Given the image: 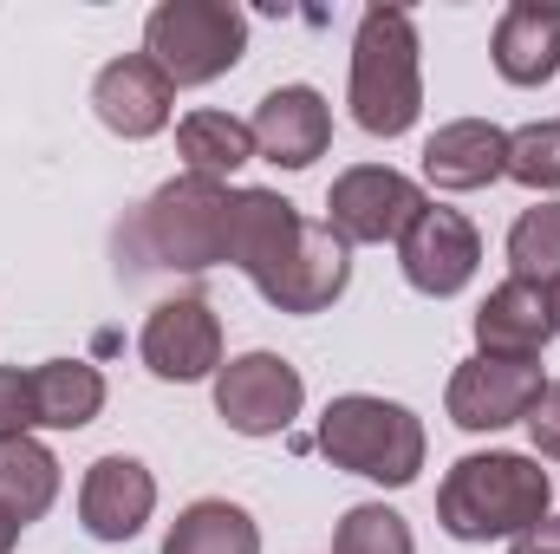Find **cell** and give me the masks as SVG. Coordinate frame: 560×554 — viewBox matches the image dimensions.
Instances as JSON below:
<instances>
[{
  "label": "cell",
  "mask_w": 560,
  "mask_h": 554,
  "mask_svg": "<svg viewBox=\"0 0 560 554\" xmlns=\"http://www.w3.org/2000/svg\"><path fill=\"white\" fill-rule=\"evenodd\" d=\"M13 542H20V522H13V516L0 509V554H13Z\"/></svg>",
  "instance_id": "f1b7e54d"
},
{
  "label": "cell",
  "mask_w": 560,
  "mask_h": 554,
  "mask_svg": "<svg viewBox=\"0 0 560 554\" xmlns=\"http://www.w3.org/2000/svg\"><path fill=\"white\" fill-rule=\"evenodd\" d=\"M300 235H306V216L287 196H275V189H235V203H229V262L261 287V300L293 268Z\"/></svg>",
  "instance_id": "ba28073f"
},
{
  "label": "cell",
  "mask_w": 560,
  "mask_h": 554,
  "mask_svg": "<svg viewBox=\"0 0 560 554\" xmlns=\"http://www.w3.org/2000/svg\"><path fill=\"white\" fill-rule=\"evenodd\" d=\"M176 150H183L189 176H215L222 183L229 170H242L255 157V131L242 118H229V112H189L176 125Z\"/></svg>",
  "instance_id": "7402d4cb"
},
{
  "label": "cell",
  "mask_w": 560,
  "mask_h": 554,
  "mask_svg": "<svg viewBox=\"0 0 560 554\" xmlns=\"http://www.w3.org/2000/svg\"><path fill=\"white\" fill-rule=\"evenodd\" d=\"M229 183L215 176H176L163 183L150 203H143L138 242L156 255V268H183V275H202V268H222L229 262Z\"/></svg>",
  "instance_id": "5b68a950"
},
{
  "label": "cell",
  "mask_w": 560,
  "mask_h": 554,
  "mask_svg": "<svg viewBox=\"0 0 560 554\" xmlns=\"http://www.w3.org/2000/svg\"><path fill=\"white\" fill-rule=\"evenodd\" d=\"M248 131H255V157H268L280 170H306L332 143V112H326V99L313 85H275L255 105Z\"/></svg>",
  "instance_id": "7c38bea8"
},
{
  "label": "cell",
  "mask_w": 560,
  "mask_h": 554,
  "mask_svg": "<svg viewBox=\"0 0 560 554\" xmlns=\"http://www.w3.org/2000/svg\"><path fill=\"white\" fill-rule=\"evenodd\" d=\"M143 366L170 385H196L222 366V320L209 300L183 293V300H163L150 320H143V339H138Z\"/></svg>",
  "instance_id": "30bf717a"
},
{
  "label": "cell",
  "mask_w": 560,
  "mask_h": 554,
  "mask_svg": "<svg viewBox=\"0 0 560 554\" xmlns=\"http://www.w3.org/2000/svg\"><path fill=\"white\" fill-rule=\"evenodd\" d=\"M430 209L418 183L392 163H359L332 183L326 196V229L352 249V242H405V229Z\"/></svg>",
  "instance_id": "8992f818"
},
{
  "label": "cell",
  "mask_w": 560,
  "mask_h": 554,
  "mask_svg": "<svg viewBox=\"0 0 560 554\" xmlns=\"http://www.w3.org/2000/svg\"><path fill=\"white\" fill-rule=\"evenodd\" d=\"M143 53L170 85H209L242 66L248 53V20L229 0H163L143 20Z\"/></svg>",
  "instance_id": "277c9868"
},
{
  "label": "cell",
  "mask_w": 560,
  "mask_h": 554,
  "mask_svg": "<svg viewBox=\"0 0 560 554\" xmlns=\"http://www.w3.org/2000/svg\"><path fill=\"white\" fill-rule=\"evenodd\" d=\"M52 496H59V457L33 437H7L0 443V509L26 529L52 509Z\"/></svg>",
  "instance_id": "44dd1931"
},
{
  "label": "cell",
  "mask_w": 560,
  "mask_h": 554,
  "mask_svg": "<svg viewBox=\"0 0 560 554\" xmlns=\"http://www.w3.org/2000/svg\"><path fill=\"white\" fill-rule=\"evenodd\" d=\"M555 339V293L528 287V280H502L482 313H476V346L482 359H541V346Z\"/></svg>",
  "instance_id": "9a60e30c"
},
{
  "label": "cell",
  "mask_w": 560,
  "mask_h": 554,
  "mask_svg": "<svg viewBox=\"0 0 560 554\" xmlns=\"http://www.w3.org/2000/svg\"><path fill=\"white\" fill-rule=\"evenodd\" d=\"M495 72L509 85H548L560 72V7L515 0L495 20Z\"/></svg>",
  "instance_id": "e0dca14e"
},
{
  "label": "cell",
  "mask_w": 560,
  "mask_h": 554,
  "mask_svg": "<svg viewBox=\"0 0 560 554\" xmlns=\"http://www.w3.org/2000/svg\"><path fill=\"white\" fill-rule=\"evenodd\" d=\"M346 280H352L346 242H339L326 222H306L300 255H293V268L280 275V287L268 293V307H280V313H326V307L346 293Z\"/></svg>",
  "instance_id": "ac0fdd59"
},
{
  "label": "cell",
  "mask_w": 560,
  "mask_h": 554,
  "mask_svg": "<svg viewBox=\"0 0 560 554\" xmlns=\"http://www.w3.org/2000/svg\"><path fill=\"white\" fill-rule=\"evenodd\" d=\"M163 554H261V529L242 503H222V496H202L189 503L170 535H163Z\"/></svg>",
  "instance_id": "ffe728a7"
},
{
  "label": "cell",
  "mask_w": 560,
  "mask_h": 554,
  "mask_svg": "<svg viewBox=\"0 0 560 554\" xmlns=\"http://www.w3.org/2000/svg\"><path fill=\"white\" fill-rule=\"evenodd\" d=\"M332 470H352L365 483H385V489H405L418 483L423 470V424L418 412L392 405V399H372V392H346L332 399L319 417V437Z\"/></svg>",
  "instance_id": "3957f363"
},
{
  "label": "cell",
  "mask_w": 560,
  "mask_h": 554,
  "mask_svg": "<svg viewBox=\"0 0 560 554\" xmlns=\"http://www.w3.org/2000/svg\"><path fill=\"white\" fill-rule=\"evenodd\" d=\"M398 262H405V280L430 293V300H450V293H463L469 275H476V262H482V235H476V222L469 216H456V209H423L418 222L405 229V242H398Z\"/></svg>",
  "instance_id": "8fae6325"
},
{
  "label": "cell",
  "mask_w": 560,
  "mask_h": 554,
  "mask_svg": "<svg viewBox=\"0 0 560 554\" xmlns=\"http://www.w3.org/2000/svg\"><path fill=\"white\" fill-rule=\"evenodd\" d=\"M306 405V379L280 353H242L215 372V412L242 437H275Z\"/></svg>",
  "instance_id": "52a82bcc"
},
{
  "label": "cell",
  "mask_w": 560,
  "mask_h": 554,
  "mask_svg": "<svg viewBox=\"0 0 560 554\" xmlns=\"http://www.w3.org/2000/svg\"><path fill=\"white\" fill-rule=\"evenodd\" d=\"M555 333H560V287H555Z\"/></svg>",
  "instance_id": "f546056e"
},
{
  "label": "cell",
  "mask_w": 560,
  "mask_h": 554,
  "mask_svg": "<svg viewBox=\"0 0 560 554\" xmlns=\"http://www.w3.org/2000/svg\"><path fill=\"white\" fill-rule=\"evenodd\" d=\"M39 405H33V372L20 366H0V443L7 437H33Z\"/></svg>",
  "instance_id": "484cf974"
},
{
  "label": "cell",
  "mask_w": 560,
  "mask_h": 554,
  "mask_svg": "<svg viewBox=\"0 0 560 554\" xmlns=\"http://www.w3.org/2000/svg\"><path fill=\"white\" fill-rule=\"evenodd\" d=\"M509 554H560V516H541L535 529H522L509 542Z\"/></svg>",
  "instance_id": "83f0119b"
},
{
  "label": "cell",
  "mask_w": 560,
  "mask_h": 554,
  "mask_svg": "<svg viewBox=\"0 0 560 554\" xmlns=\"http://www.w3.org/2000/svg\"><path fill=\"white\" fill-rule=\"evenodd\" d=\"M528 437H535L541 457H555L560 463V385H548V392L535 399V412H528Z\"/></svg>",
  "instance_id": "4316f807"
},
{
  "label": "cell",
  "mask_w": 560,
  "mask_h": 554,
  "mask_svg": "<svg viewBox=\"0 0 560 554\" xmlns=\"http://www.w3.org/2000/svg\"><path fill=\"white\" fill-rule=\"evenodd\" d=\"M423 176L436 189H489L495 176H509V131H495L489 118H456L423 143Z\"/></svg>",
  "instance_id": "2e32d148"
},
{
  "label": "cell",
  "mask_w": 560,
  "mask_h": 554,
  "mask_svg": "<svg viewBox=\"0 0 560 554\" xmlns=\"http://www.w3.org/2000/svg\"><path fill=\"white\" fill-rule=\"evenodd\" d=\"M509 268L528 287H560V203L522 209V222L509 229Z\"/></svg>",
  "instance_id": "603a6c76"
},
{
  "label": "cell",
  "mask_w": 560,
  "mask_h": 554,
  "mask_svg": "<svg viewBox=\"0 0 560 554\" xmlns=\"http://www.w3.org/2000/svg\"><path fill=\"white\" fill-rule=\"evenodd\" d=\"M541 392H548V379L535 359H482L476 353L450 372V417L463 430H509V424H528Z\"/></svg>",
  "instance_id": "9c48e42d"
},
{
  "label": "cell",
  "mask_w": 560,
  "mask_h": 554,
  "mask_svg": "<svg viewBox=\"0 0 560 554\" xmlns=\"http://www.w3.org/2000/svg\"><path fill=\"white\" fill-rule=\"evenodd\" d=\"M509 176L522 189H560V118L509 131Z\"/></svg>",
  "instance_id": "d4e9b609"
},
{
  "label": "cell",
  "mask_w": 560,
  "mask_h": 554,
  "mask_svg": "<svg viewBox=\"0 0 560 554\" xmlns=\"http://www.w3.org/2000/svg\"><path fill=\"white\" fill-rule=\"evenodd\" d=\"M170 99H176V85L156 72L150 53H125V59H112V66L98 72V85H92L98 125L118 131V138H131V143L156 138V131L170 125Z\"/></svg>",
  "instance_id": "4fadbf2b"
},
{
  "label": "cell",
  "mask_w": 560,
  "mask_h": 554,
  "mask_svg": "<svg viewBox=\"0 0 560 554\" xmlns=\"http://www.w3.org/2000/svg\"><path fill=\"white\" fill-rule=\"evenodd\" d=\"M555 503V476L535 463V457H515V450H482V457H463L450 463L443 489H436V522L456 535V542H515L522 529H535Z\"/></svg>",
  "instance_id": "6da1fadb"
},
{
  "label": "cell",
  "mask_w": 560,
  "mask_h": 554,
  "mask_svg": "<svg viewBox=\"0 0 560 554\" xmlns=\"http://www.w3.org/2000/svg\"><path fill=\"white\" fill-rule=\"evenodd\" d=\"M33 405L46 430H85L105 412V372L85 359H46L33 366Z\"/></svg>",
  "instance_id": "d6986e66"
},
{
  "label": "cell",
  "mask_w": 560,
  "mask_h": 554,
  "mask_svg": "<svg viewBox=\"0 0 560 554\" xmlns=\"http://www.w3.org/2000/svg\"><path fill=\"white\" fill-rule=\"evenodd\" d=\"M156 509V476L138 457H98L79 483V522L98 542H131Z\"/></svg>",
  "instance_id": "5bb4252c"
},
{
  "label": "cell",
  "mask_w": 560,
  "mask_h": 554,
  "mask_svg": "<svg viewBox=\"0 0 560 554\" xmlns=\"http://www.w3.org/2000/svg\"><path fill=\"white\" fill-rule=\"evenodd\" d=\"M332 554H418V542H411V522L398 509L359 503V509H346V522L332 535Z\"/></svg>",
  "instance_id": "cb8c5ba5"
},
{
  "label": "cell",
  "mask_w": 560,
  "mask_h": 554,
  "mask_svg": "<svg viewBox=\"0 0 560 554\" xmlns=\"http://www.w3.org/2000/svg\"><path fill=\"white\" fill-rule=\"evenodd\" d=\"M423 112L418 26L405 7H365L352 39V118L372 138H405Z\"/></svg>",
  "instance_id": "7a4b0ae2"
}]
</instances>
